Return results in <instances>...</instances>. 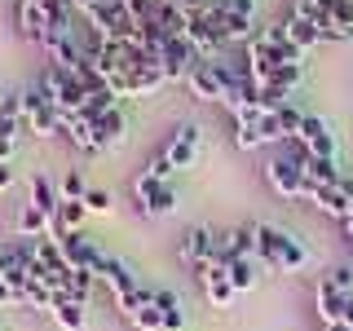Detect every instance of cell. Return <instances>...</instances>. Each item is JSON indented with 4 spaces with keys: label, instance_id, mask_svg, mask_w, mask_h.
Listing matches in <instances>:
<instances>
[{
    "label": "cell",
    "instance_id": "30bf717a",
    "mask_svg": "<svg viewBox=\"0 0 353 331\" xmlns=\"http://www.w3.org/2000/svg\"><path fill=\"white\" fill-rule=\"evenodd\" d=\"M199 283H203V292H208V305H212V309H230V305H234V283H230V270H225V265H208V270H199Z\"/></svg>",
    "mask_w": 353,
    "mask_h": 331
},
{
    "label": "cell",
    "instance_id": "8992f818",
    "mask_svg": "<svg viewBox=\"0 0 353 331\" xmlns=\"http://www.w3.org/2000/svg\"><path fill=\"white\" fill-rule=\"evenodd\" d=\"M194 66H203V53H199L190 40H168L163 44V62H159L163 80H185Z\"/></svg>",
    "mask_w": 353,
    "mask_h": 331
},
{
    "label": "cell",
    "instance_id": "d4e9b609",
    "mask_svg": "<svg viewBox=\"0 0 353 331\" xmlns=\"http://www.w3.org/2000/svg\"><path fill=\"white\" fill-rule=\"evenodd\" d=\"M53 323H58L62 331H84L88 327V318H84V305L80 301H53Z\"/></svg>",
    "mask_w": 353,
    "mask_h": 331
},
{
    "label": "cell",
    "instance_id": "8fae6325",
    "mask_svg": "<svg viewBox=\"0 0 353 331\" xmlns=\"http://www.w3.org/2000/svg\"><path fill=\"white\" fill-rule=\"evenodd\" d=\"M243 257H256V230H230V234H221L216 239V265H234V261H243Z\"/></svg>",
    "mask_w": 353,
    "mask_h": 331
},
{
    "label": "cell",
    "instance_id": "ffe728a7",
    "mask_svg": "<svg viewBox=\"0 0 353 331\" xmlns=\"http://www.w3.org/2000/svg\"><path fill=\"white\" fill-rule=\"evenodd\" d=\"M14 9H18V31L22 36L44 44V9L36 5V0H14Z\"/></svg>",
    "mask_w": 353,
    "mask_h": 331
},
{
    "label": "cell",
    "instance_id": "7c38bea8",
    "mask_svg": "<svg viewBox=\"0 0 353 331\" xmlns=\"http://www.w3.org/2000/svg\"><path fill=\"white\" fill-rule=\"evenodd\" d=\"M314 301H318V318H323V323H345V314L353 305V292H345V287H336L331 279H323Z\"/></svg>",
    "mask_w": 353,
    "mask_h": 331
},
{
    "label": "cell",
    "instance_id": "bcb514c9",
    "mask_svg": "<svg viewBox=\"0 0 353 331\" xmlns=\"http://www.w3.org/2000/svg\"><path fill=\"white\" fill-rule=\"evenodd\" d=\"M345 234H349V239H353V217H349V221H345Z\"/></svg>",
    "mask_w": 353,
    "mask_h": 331
},
{
    "label": "cell",
    "instance_id": "8d00e7d4",
    "mask_svg": "<svg viewBox=\"0 0 353 331\" xmlns=\"http://www.w3.org/2000/svg\"><path fill=\"white\" fill-rule=\"evenodd\" d=\"M124 5H128L132 22H146V18H154V14H159V5H163V0H124Z\"/></svg>",
    "mask_w": 353,
    "mask_h": 331
},
{
    "label": "cell",
    "instance_id": "83f0119b",
    "mask_svg": "<svg viewBox=\"0 0 353 331\" xmlns=\"http://www.w3.org/2000/svg\"><path fill=\"white\" fill-rule=\"evenodd\" d=\"M14 230H18L22 239H40L44 230H49V221H44V212H40V208L22 203V212H18V221H14Z\"/></svg>",
    "mask_w": 353,
    "mask_h": 331
},
{
    "label": "cell",
    "instance_id": "f1b7e54d",
    "mask_svg": "<svg viewBox=\"0 0 353 331\" xmlns=\"http://www.w3.org/2000/svg\"><path fill=\"white\" fill-rule=\"evenodd\" d=\"M110 106H115V93H110V88H102V93H88L75 119H84V124H97V119H102Z\"/></svg>",
    "mask_w": 353,
    "mask_h": 331
},
{
    "label": "cell",
    "instance_id": "44dd1931",
    "mask_svg": "<svg viewBox=\"0 0 353 331\" xmlns=\"http://www.w3.org/2000/svg\"><path fill=\"white\" fill-rule=\"evenodd\" d=\"M62 119H66V115H62L53 102H40L36 110H31L27 124H31V132H36V137H58V132H62Z\"/></svg>",
    "mask_w": 353,
    "mask_h": 331
},
{
    "label": "cell",
    "instance_id": "7a4b0ae2",
    "mask_svg": "<svg viewBox=\"0 0 353 331\" xmlns=\"http://www.w3.org/2000/svg\"><path fill=\"white\" fill-rule=\"evenodd\" d=\"M40 93L49 97L53 106L62 110V115H80V106H84V84L75 80V71H66V66H44V80H40Z\"/></svg>",
    "mask_w": 353,
    "mask_h": 331
},
{
    "label": "cell",
    "instance_id": "9a60e30c",
    "mask_svg": "<svg viewBox=\"0 0 353 331\" xmlns=\"http://www.w3.org/2000/svg\"><path fill=\"white\" fill-rule=\"evenodd\" d=\"M296 137H301V141H305V146L314 150V154H331V159H336V132L327 128V119L305 115V128L296 132Z\"/></svg>",
    "mask_w": 353,
    "mask_h": 331
},
{
    "label": "cell",
    "instance_id": "3957f363",
    "mask_svg": "<svg viewBox=\"0 0 353 331\" xmlns=\"http://www.w3.org/2000/svg\"><path fill=\"white\" fill-rule=\"evenodd\" d=\"M248 58L270 62V66H283V62H305V53L287 40V27H270V31H261V36L248 40Z\"/></svg>",
    "mask_w": 353,
    "mask_h": 331
},
{
    "label": "cell",
    "instance_id": "277c9868",
    "mask_svg": "<svg viewBox=\"0 0 353 331\" xmlns=\"http://www.w3.org/2000/svg\"><path fill=\"white\" fill-rule=\"evenodd\" d=\"M58 248H62V257L71 270H80V274H93L97 279V270H102V252H97V243L84 234V230H66V234L58 239Z\"/></svg>",
    "mask_w": 353,
    "mask_h": 331
},
{
    "label": "cell",
    "instance_id": "f6af8a7d",
    "mask_svg": "<svg viewBox=\"0 0 353 331\" xmlns=\"http://www.w3.org/2000/svg\"><path fill=\"white\" fill-rule=\"evenodd\" d=\"M14 154V141H0V159H9Z\"/></svg>",
    "mask_w": 353,
    "mask_h": 331
},
{
    "label": "cell",
    "instance_id": "60d3db41",
    "mask_svg": "<svg viewBox=\"0 0 353 331\" xmlns=\"http://www.w3.org/2000/svg\"><path fill=\"white\" fill-rule=\"evenodd\" d=\"M146 172H154V177H163V181H168V177H172L176 168H172V163H168V159L159 154V159H154V168H146Z\"/></svg>",
    "mask_w": 353,
    "mask_h": 331
},
{
    "label": "cell",
    "instance_id": "5b68a950",
    "mask_svg": "<svg viewBox=\"0 0 353 331\" xmlns=\"http://www.w3.org/2000/svg\"><path fill=\"white\" fill-rule=\"evenodd\" d=\"M137 208H141L146 217H168L172 208H176L172 185L163 181V177H154V172H141V177H137Z\"/></svg>",
    "mask_w": 353,
    "mask_h": 331
},
{
    "label": "cell",
    "instance_id": "1f68e13d",
    "mask_svg": "<svg viewBox=\"0 0 353 331\" xmlns=\"http://www.w3.org/2000/svg\"><path fill=\"white\" fill-rule=\"evenodd\" d=\"M256 270H261V265L252 257H243V261L230 265V283H234V292H252V287H256Z\"/></svg>",
    "mask_w": 353,
    "mask_h": 331
},
{
    "label": "cell",
    "instance_id": "f546056e",
    "mask_svg": "<svg viewBox=\"0 0 353 331\" xmlns=\"http://www.w3.org/2000/svg\"><path fill=\"white\" fill-rule=\"evenodd\" d=\"M323 18L336 22V27L353 40V0H327V5H323Z\"/></svg>",
    "mask_w": 353,
    "mask_h": 331
},
{
    "label": "cell",
    "instance_id": "9c48e42d",
    "mask_svg": "<svg viewBox=\"0 0 353 331\" xmlns=\"http://www.w3.org/2000/svg\"><path fill=\"white\" fill-rule=\"evenodd\" d=\"M159 84H168L159 66H141V71L115 75V80H110V93H115V97H146V93H154Z\"/></svg>",
    "mask_w": 353,
    "mask_h": 331
},
{
    "label": "cell",
    "instance_id": "ee69618b",
    "mask_svg": "<svg viewBox=\"0 0 353 331\" xmlns=\"http://www.w3.org/2000/svg\"><path fill=\"white\" fill-rule=\"evenodd\" d=\"M323 331H353L349 323H323Z\"/></svg>",
    "mask_w": 353,
    "mask_h": 331
},
{
    "label": "cell",
    "instance_id": "e0dca14e",
    "mask_svg": "<svg viewBox=\"0 0 353 331\" xmlns=\"http://www.w3.org/2000/svg\"><path fill=\"white\" fill-rule=\"evenodd\" d=\"M97 279L110 287V296H115V301H124V296L137 292V279L128 274V265H124V261H110V257H106V261H102V270H97Z\"/></svg>",
    "mask_w": 353,
    "mask_h": 331
},
{
    "label": "cell",
    "instance_id": "cb8c5ba5",
    "mask_svg": "<svg viewBox=\"0 0 353 331\" xmlns=\"http://www.w3.org/2000/svg\"><path fill=\"white\" fill-rule=\"evenodd\" d=\"M150 296H154V305L163 309V331H185V309L176 301V292L159 287V292H150Z\"/></svg>",
    "mask_w": 353,
    "mask_h": 331
},
{
    "label": "cell",
    "instance_id": "74e56055",
    "mask_svg": "<svg viewBox=\"0 0 353 331\" xmlns=\"http://www.w3.org/2000/svg\"><path fill=\"white\" fill-rule=\"evenodd\" d=\"M216 5H221V0H181V9H185L190 18H208Z\"/></svg>",
    "mask_w": 353,
    "mask_h": 331
},
{
    "label": "cell",
    "instance_id": "2e32d148",
    "mask_svg": "<svg viewBox=\"0 0 353 331\" xmlns=\"http://www.w3.org/2000/svg\"><path fill=\"white\" fill-rule=\"evenodd\" d=\"M185 88H190V97H199V102H221V80H216V66H212V62L194 66V71L185 75Z\"/></svg>",
    "mask_w": 353,
    "mask_h": 331
},
{
    "label": "cell",
    "instance_id": "d590c367",
    "mask_svg": "<svg viewBox=\"0 0 353 331\" xmlns=\"http://www.w3.org/2000/svg\"><path fill=\"white\" fill-rule=\"evenodd\" d=\"M88 194V185H84V177H80V168H71L62 177V199H84Z\"/></svg>",
    "mask_w": 353,
    "mask_h": 331
},
{
    "label": "cell",
    "instance_id": "603a6c76",
    "mask_svg": "<svg viewBox=\"0 0 353 331\" xmlns=\"http://www.w3.org/2000/svg\"><path fill=\"white\" fill-rule=\"evenodd\" d=\"M283 27H287V40H292L301 53H309V49H318V44H323V36H318V27L309 18H292V14H287Z\"/></svg>",
    "mask_w": 353,
    "mask_h": 331
},
{
    "label": "cell",
    "instance_id": "ba28073f",
    "mask_svg": "<svg viewBox=\"0 0 353 331\" xmlns=\"http://www.w3.org/2000/svg\"><path fill=\"white\" fill-rule=\"evenodd\" d=\"M181 261L194 265V274L208 270V265L216 261V234H212V230H208V225H194L190 234L181 239Z\"/></svg>",
    "mask_w": 353,
    "mask_h": 331
},
{
    "label": "cell",
    "instance_id": "f35d334b",
    "mask_svg": "<svg viewBox=\"0 0 353 331\" xmlns=\"http://www.w3.org/2000/svg\"><path fill=\"white\" fill-rule=\"evenodd\" d=\"M318 14H323V5H318V0H292V18H309V22H314Z\"/></svg>",
    "mask_w": 353,
    "mask_h": 331
},
{
    "label": "cell",
    "instance_id": "7dc6e473",
    "mask_svg": "<svg viewBox=\"0 0 353 331\" xmlns=\"http://www.w3.org/2000/svg\"><path fill=\"white\" fill-rule=\"evenodd\" d=\"M318 5H327V0H318Z\"/></svg>",
    "mask_w": 353,
    "mask_h": 331
},
{
    "label": "cell",
    "instance_id": "e575fe53",
    "mask_svg": "<svg viewBox=\"0 0 353 331\" xmlns=\"http://www.w3.org/2000/svg\"><path fill=\"white\" fill-rule=\"evenodd\" d=\"M274 115H279V124H283V132H287V137H296V132L305 128V110H296L292 102H287L283 110H274Z\"/></svg>",
    "mask_w": 353,
    "mask_h": 331
},
{
    "label": "cell",
    "instance_id": "52a82bcc",
    "mask_svg": "<svg viewBox=\"0 0 353 331\" xmlns=\"http://www.w3.org/2000/svg\"><path fill=\"white\" fill-rule=\"evenodd\" d=\"M265 177H270V185H274V190H279L283 199H301V194H305V185H309L305 168H301V163H292L287 154H283V159H274L270 168H265Z\"/></svg>",
    "mask_w": 353,
    "mask_h": 331
},
{
    "label": "cell",
    "instance_id": "ac0fdd59",
    "mask_svg": "<svg viewBox=\"0 0 353 331\" xmlns=\"http://www.w3.org/2000/svg\"><path fill=\"white\" fill-rule=\"evenodd\" d=\"M261 270H283V257H279V230L274 225H256V257Z\"/></svg>",
    "mask_w": 353,
    "mask_h": 331
},
{
    "label": "cell",
    "instance_id": "4dcf8cb0",
    "mask_svg": "<svg viewBox=\"0 0 353 331\" xmlns=\"http://www.w3.org/2000/svg\"><path fill=\"white\" fill-rule=\"evenodd\" d=\"M301 75H305V62H283V66H274V75H270L265 88H283V93H292V88L301 84Z\"/></svg>",
    "mask_w": 353,
    "mask_h": 331
},
{
    "label": "cell",
    "instance_id": "b9f144b4",
    "mask_svg": "<svg viewBox=\"0 0 353 331\" xmlns=\"http://www.w3.org/2000/svg\"><path fill=\"white\" fill-rule=\"evenodd\" d=\"M14 185V168H9V159H0V190H9Z\"/></svg>",
    "mask_w": 353,
    "mask_h": 331
},
{
    "label": "cell",
    "instance_id": "ab89813d",
    "mask_svg": "<svg viewBox=\"0 0 353 331\" xmlns=\"http://www.w3.org/2000/svg\"><path fill=\"white\" fill-rule=\"evenodd\" d=\"M84 208H88V212H110V194L106 190H88L84 194Z\"/></svg>",
    "mask_w": 353,
    "mask_h": 331
},
{
    "label": "cell",
    "instance_id": "7bdbcfd3",
    "mask_svg": "<svg viewBox=\"0 0 353 331\" xmlns=\"http://www.w3.org/2000/svg\"><path fill=\"white\" fill-rule=\"evenodd\" d=\"M0 305H14V292H9V283L0 279Z\"/></svg>",
    "mask_w": 353,
    "mask_h": 331
},
{
    "label": "cell",
    "instance_id": "d6986e66",
    "mask_svg": "<svg viewBox=\"0 0 353 331\" xmlns=\"http://www.w3.org/2000/svg\"><path fill=\"white\" fill-rule=\"evenodd\" d=\"M31 208H40L44 221L53 225V217H58V208H62V194L53 190L49 177H31Z\"/></svg>",
    "mask_w": 353,
    "mask_h": 331
},
{
    "label": "cell",
    "instance_id": "6da1fadb",
    "mask_svg": "<svg viewBox=\"0 0 353 331\" xmlns=\"http://www.w3.org/2000/svg\"><path fill=\"white\" fill-rule=\"evenodd\" d=\"M84 27L93 31L102 44H110V40H128L137 22H132L124 0H93V5L84 9Z\"/></svg>",
    "mask_w": 353,
    "mask_h": 331
},
{
    "label": "cell",
    "instance_id": "7402d4cb",
    "mask_svg": "<svg viewBox=\"0 0 353 331\" xmlns=\"http://www.w3.org/2000/svg\"><path fill=\"white\" fill-rule=\"evenodd\" d=\"M185 40H190L194 49L203 53V58H208V53H216L221 44H225V40H221V31H216L208 18H190V31H185Z\"/></svg>",
    "mask_w": 353,
    "mask_h": 331
},
{
    "label": "cell",
    "instance_id": "5bb4252c",
    "mask_svg": "<svg viewBox=\"0 0 353 331\" xmlns=\"http://www.w3.org/2000/svg\"><path fill=\"white\" fill-rule=\"evenodd\" d=\"M124 132H128L124 110H119V106H110L106 115L93 124V150L102 154V150H110V146H119V141H124Z\"/></svg>",
    "mask_w": 353,
    "mask_h": 331
},
{
    "label": "cell",
    "instance_id": "836d02e7",
    "mask_svg": "<svg viewBox=\"0 0 353 331\" xmlns=\"http://www.w3.org/2000/svg\"><path fill=\"white\" fill-rule=\"evenodd\" d=\"M128 323H132V327H141V331H163V309H159V305H154V296H150V301H146V305H141V309H137V314H132V318H128Z\"/></svg>",
    "mask_w": 353,
    "mask_h": 331
},
{
    "label": "cell",
    "instance_id": "4fadbf2b",
    "mask_svg": "<svg viewBox=\"0 0 353 331\" xmlns=\"http://www.w3.org/2000/svg\"><path fill=\"white\" fill-rule=\"evenodd\" d=\"M199 141H203V132H199V124H181L172 132L168 150H163V159L172 163V168H190L194 154H199Z\"/></svg>",
    "mask_w": 353,
    "mask_h": 331
},
{
    "label": "cell",
    "instance_id": "d6a6232c",
    "mask_svg": "<svg viewBox=\"0 0 353 331\" xmlns=\"http://www.w3.org/2000/svg\"><path fill=\"white\" fill-rule=\"evenodd\" d=\"M75 80L84 84V93H102V88H110V84H106V75L97 71V62H93V58H84L80 66H75Z\"/></svg>",
    "mask_w": 353,
    "mask_h": 331
},
{
    "label": "cell",
    "instance_id": "484cf974",
    "mask_svg": "<svg viewBox=\"0 0 353 331\" xmlns=\"http://www.w3.org/2000/svg\"><path fill=\"white\" fill-rule=\"evenodd\" d=\"M279 257H283V270H305V265H309V248H305V243L301 239H292V234H283V230H279Z\"/></svg>",
    "mask_w": 353,
    "mask_h": 331
},
{
    "label": "cell",
    "instance_id": "4316f807",
    "mask_svg": "<svg viewBox=\"0 0 353 331\" xmlns=\"http://www.w3.org/2000/svg\"><path fill=\"white\" fill-rule=\"evenodd\" d=\"M305 177L314 185H340V168H336V159H331V154H314V159H309V168H305Z\"/></svg>",
    "mask_w": 353,
    "mask_h": 331
}]
</instances>
